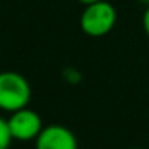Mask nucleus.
Masks as SVG:
<instances>
[{"label":"nucleus","mask_w":149,"mask_h":149,"mask_svg":"<svg viewBox=\"0 0 149 149\" xmlns=\"http://www.w3.org/2000/svg\"><path fill=\"white\" fill-rule=\"evenodd\" d=\"M141 2H143V3L146 5V7H149V0H141Z\"/></svg>","instance_id":"obj_8"},{"label":"nucleus","mask_w":149,"mask_h":149,"mask_svg":"<svg viewBox=\"0 0 149 149\" xmlns=\"http://www.w3.org/2000/svg\"><path fill=\"white\" fill-rule=\"evenodd\" d=\"M36 149H79L75 135L64 125L52 123L43 127L36 138Z\"/></svg>","instance_id":"obj_4"},{"label":"nucleus","mask_w":149,"mask_h":149,"mask_svg":"<svg viewBox=\"0 0 149 149\" xmlns=\"http://www.w3.org/2000/svg\"><path fill=\"white\" fill-rule=\"evenodd\" d=\"M132 149H141V148H132Z\"/></svg>","instance_id":"obj_9"},{"label":"nucleus","mask_w":149,"mask_h":149,"mask_svg":"<svg viewBox=\"0 0 149 149\" xmlns=\"http://www.w3.org/2000/svg\"><path fill=\"white\" fill-rule=\"evenodd\" d=\"M117 21V11L114 5L106 0L85 5L80 15V29L88 37H103L114 29Z\"/></svg>","instance_id":"obj_2"},{"label":"nucleus","mask_w":149,"mask_h":149,"mask_svg":"<svg viewBox=\"0 0 149 149\" xmlns=\"http://www.w3.org/2000/svg\"><path fill=\"white\" fill-rule=\"evenodd\" d=\"M11 133L8 128V120L0 116V149H8L11 146Z\"/></svg>","instance_id":"obj_5"},{"label":"nucleus","mask_w":149,"mask_h":149,"mask_svg":"<svg viewBox=\"0 0 149 149\" xmlns=\"http://www.w3.org/2000/svg\"><path fill=\"white\" fill-rule=\"evenodd\" d=\"M31 95V85L24 75L15 71L0 72V111L11 114L27 107Z\"/></svg>","instance_id":"obj_1"},{"label":"nucleus","mask_w":149,"mask_h":149,"mask_svg":"<svg viewBox=\"0 0 149 149\" xmlns=\"http://www.w3.org/2000/svg\"><path fill=\"white\" fill-rule=\"evenodd\" d=\"M7 120L13 141H36V138L43 130L42 117L29 107H23L19 111L11 112Z\"/></svg>","instance_id":"obj_3"},{"label":"nucleus","mask_w":149,"mask_h":149,"mask_svg":"<svg viewBox=\"0 0 149 149\" xmlns=\"http://www.w3.org/2000/svg\"><path fill=\"white\" fill-rule=\"evenodd\" d=\"M141 24H143V29H144L146 36L149 37V7H146L144 13H143V19H141Z\"/></svg>","instance_id":"obj_6"},{"label":"nucleus","mask_w":149,"mask_h":149,"mask_svg":"<svg viewBox=\"0 0 149 149\" xmlns=\"http://www.w3.org/2000/svg\"><path fill=\"white\" fill-rule=\"evenodd\" d=\"M79 3H82L85 7V5H90V3H95V2H100V0H77Z\"/></svg>","instance_id":"obj_7"}]
</instances>
